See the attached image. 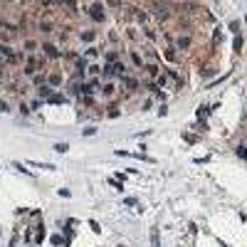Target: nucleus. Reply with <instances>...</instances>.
Listing matches in <instances>:
<instances>
[{
	"label": "nucleus",
	"instance_id": "1",
	"mask_svg": "<svg viewBox=\"0 0 247 247\" xmlns=\"http://www.w3.org/2000/svg\"><path fill=\"white\" fill-rule=\"evenodd\" d=\"M91 17H94V20H101V17H104V12H101L99 5H94V8H91Z\"/></svg>",
	"mask_w": 247,
	"mask_h": 247
},
{
	"label": "nucleus",
	"instance_id": "2",
	"mask_svg": "<svg viewBox=\"0 0 247 247\" xmlns=\"http://www.w3.org/2000/svg\"><path fill=\"white\" fill-rule=\"evenodd\" d=\"M3 60H10V52L5 47H0V62H3Z\"/></svg>",
	"mask_w": 247,
	"mask_h": 247
},
{
	"label": "nucleus",
	"instance_id": "3",
	"mask_svg": "<svg viewBox=\"0 0 247 247\" xmlns=\"http://www.w3.org/2000/svg\"><path fill=\"white\" fill-rule=\"evenodd\" d=\"M67 148H69L67 143H57V146H54V151H57V153H64V151H67Z\"/></svg>",
	"mask_w": 247,
	"mask_h": 247
}]
</instances>
